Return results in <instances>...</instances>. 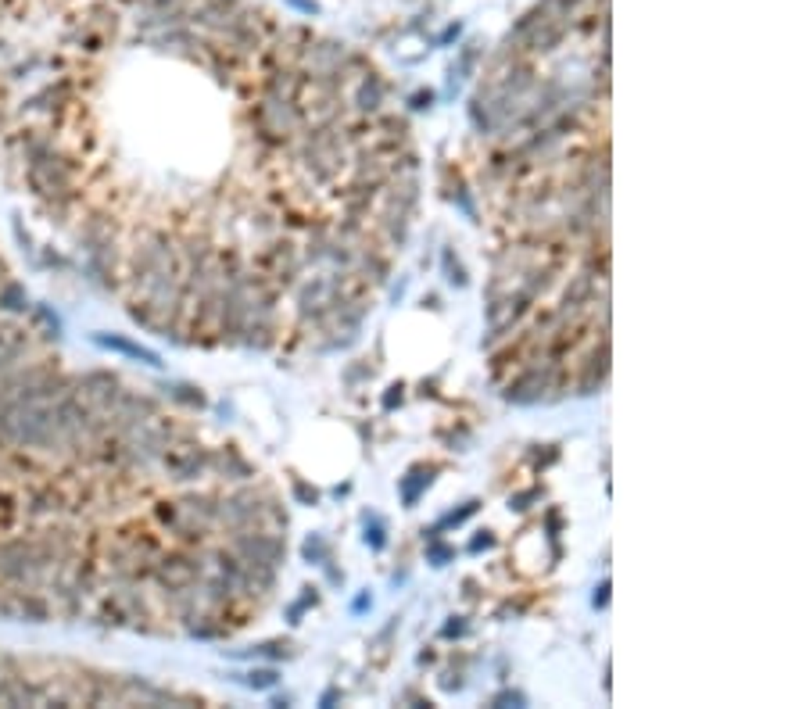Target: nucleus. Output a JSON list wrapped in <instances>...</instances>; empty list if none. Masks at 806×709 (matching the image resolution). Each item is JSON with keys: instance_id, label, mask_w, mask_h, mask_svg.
Returning a JSON list of instances; mask_svg holds the SVG:
<instances>
[{"instance_id": "nucleus-1", "label": "nucleus", "mask_w": 806, "mask_h": 709, "mask_svg": "<svg viewBox=\"0 0 806 709\" xmlns=\"http://www.w3.org/2000/svg\"><path fill=\"white\" fill-rule=\"evenodd\" d=\"M387 79L369 65L352 86H348V112H355V115H380L384 107H387Z\"/></svg>"}, {"instance_id": "nucleus-2", "label": "nucleus", "mask_w": 806, "mask_h": 709, "mask_svg": "<svg viewBox=\"0 0 806 709\" xmlns=\"http://www.w3.org/2000/svg\"><path fill=\"white\" fill-rule=\"evenodd\" d=\"M430 473H434L430 466H413V469H409L405 476L398 480V491H401V502H405L409 509H413V505L420 502V495H423V491H427V487L434 484V476H430Z\"/></svg>"}, {"instance_id": "nucleus-3", "label": "nucleus", "mask_w": 806, "mask_h": 709, "mask_svg": "<svg viewBox=\"0 0 806 709\" xmlns=\"http://www.w3.org/2000/svg\"><path fill=\"white\" fill-rule=\"evenodd\" d=\"M477 509H480V498H470V502H466L463 509H455V512H448L444 520H437V527L423 530V537H427V541H434V537H441V530H451V527H463V523H466V520H470V516H473Z\"/></svg>"}, {"instance_id": "nucleus-4", "label": "nucleus", "mask_w": 806, "mask_h": 709, "mask_svg": "<svg viewBox=\"0 0 806 709\" xmlns=\"http://www.w3.org/2000/svg\"><path fill=\"white\" fill-rule=\"evenodd\" d=\"M477 61H480V43H466L463 50H459V61H455V65H451V72H448V79H451V90L459 86V79L473 76Z\"/></svg>"}, {"instance_id": "nucleus-5", "label": "nucleus", "mask_w": 806, "mask_h": 709, "mask_svg": "<svg viewBox=\"0 0 806 709\" xmlns=\"http://www.w3.org/2000/svg\"><path fill=\"white\" fill-rule=\"evenodd\" d=\"M301 559H305V563H316V566H323V563L330 559V544H326L323 534H309V537H305V544H301Z\"/></svg>"}, {"instance_id": "nucleus-6", "label": "nucleus", "mask_w": 806, "mask_h": 709, "mask_svg": "<svg viewBox=\"0 0 806 709\" xmlns=\"http://www.w3.org/2000/svg\"><path fill=\"white\" fill-rule=\"evenodd\" d=\"M241 681H244L248 688H255V691H269V688L280 684V670H276V667H255V670L244 674Z\"/></svg>"}, {"instance_id": "nucleus-7", "label": "nucleus", "mask_w": 806, "mask_h": 709, "mask_svg": "<svg viewBox=\"0 0 806 709\" xmlns=\"http://www.w3.org/2000/svg\"><path fill=\"white\" fill-rule=\"evenodd\" d=\"M362 541L369 544L373 552H384V549H387V530H384V523H380L376 516H366V534H362Z\"/></svg>"}, {"instance_id": "nucleus-8", "label": "nucleus", "mask_w": 806, "mask_h": 709, "mask_svg": "<svg viewBox=\"0 0 806 709\" xmlns=\"http://www.w3.org/2000/svg\"><path fill=\"white\" fill-rule=\"evenodd\" d=\"M316 602H319V591H316V587H301V598H298L291 609H287V620H291V623H301V613L312 609Z\"/></svg>"}, {"instance_id": "nucleus-9", "label": "nucleus", "mask_w": 806, "mask_h": 709, "mask_svg": "<svg viewBox=\"0 0 806 709\" xmlns=\"http://www.w3.org/2000/svg\"><path fill=\"white\" fill-rule=\"evenodd\" d=\"M251 656H265V660H287V656H294V648L287 645V641H265V645H255Z\"/></svg>"}, {"instance_id": "nucleus-10", "label": "nucleus", "mask_w": 806, "mask_h": 709, "mask_svg": "<svg viewBox=\"0 0 806 709\" xmlns=\"http://www.w3.org/2000/svg\"><path fill=\"white\" fill-rule=\"evenodd\" d=\"M444 276H448V283H455V287H466V283H470L466 269L451 258V251H444Z\"/></svg>"}, {"instance_id": "nucleus-11", "label": "nucleus", "mask_w": 806, "mask_h": 709, "mask_svg": "<svg viewBox=\"0 0 806 709\" xmlns=\"http://www.w3.org/2000/svg\"><path fill=\"white\" fill-rule=\"evenodd\" d=\"M451 556H455V549H451V544H441L437 537H434V541H427V559H430L434 566H444Z\"/></svg>"}, {"instance_id": "nucleus-12", "label": "nucleus", "mask_w": 806, "mask_h": 709, "mask_svg": "<svg viewBox=\"0 0 806 709\" xmlns=\"http://www.w3.org/2000/svg\"><path fill=\"white\" fill-rule=\"evenodd\" d=\"M294 498L301 505H319V491L312 484H305V480H294Z\"/></svg>"}, {"instance_id": "nucleus-13", "label": "nucleus", "mask_w": 806, "mask_h": 709, "mask_svg": "<svg viewBox=\"0 0 806 709\" xmlns=\"http://www.w3.org/2000/svg\"><path fill=\"white\" fill-rule=\"evenodd\" d=\"M541 495V487H531V491H520V495H512L509 498V509H516V512H524V509H531V502Z\"/></svg>"}, {"instance_id": "nucleus-14", "label": "nucleus", "mask_w": 806, "mask_h": 709, "mask_svg": "<svg viewBox=\"0 0 806 709\" xmlns=\"http://www.w3.org/2000/svg\"><path fill=\"white\" fill-rule=\"evenodd\" d=\"M491 705H527V695H524V691L505 688V691H498V695L491 698Z\"/></svg>"}, {"instance_id": "nucleus-15", "label": "nucleus", "mask_w": 806, "mask_h": 709, "mask_svg": "<svg viewBox=\"0 0 806 709\" xmlns=\"http://www.w3.org/2000/svg\"><path fill=\"white\" fill-rule=\"evenodd\" d=\"M409 107L413 112H427V107H434V90H416L409 97Z\"/></svg>"}, {"instance_id": "nucleus-16", "label": "nucleus", "mask_w": 806, "mask_h": 709, "mask_svg": "<svg viewBox=\"0 0 806 709\" xmlns=\"http://www.w3.org/2000/svg\"><path fill=\"white\" fill-rule=\"evenodd\" d=\"M484 549H495V534H491V530H480V534L470 541V552H473V556L484 552Z\"/></svg>"}, {"instance_id": "nucleus-17", "label": "nucleus", "mask_w": 806, "mask_h": 709, "mask_svg": "<svg viewBox=\"0 0 806 709\" xmlns=\"http://www.w3.org/2000/svg\"><path fill=\"white\" fill-rule=\"evenodd\" d=\"M401 398H405V387L401 384H394V387H387V394H384V409L391 412L394 405H401Z\"/></svg>"}, {"instance_id": "nucleus-18", "label": "nucleus", "mask_w": 806, "mask_h": 709, "mask_svg": "<svg viewBox=\"0 0 806 709\" xmlns=\"http://www.w3.org/2000/svg\"><path fill=\"white\" fill-rule=\"evenodd\" d=\"M592 602H595V609H606V606H609V580H602V584L595 587V598H592Z\"/></svg>"}, {"instance_id": "nucleus-19", "label": "nucleus", "mask_w": 806, "mask_h": 709, "mask_svg": "<svg viewBox=\"0 0 806 709\" xmlns=\"http://www.w3.org/2000/svg\"><path fill=\"white\" fill-rule=\"evenodd\" d=\"M455 620H459V616H455ZM466 631H470V627H466L463 620H459V623H444V638H463Z\"/></svg>"}, {"instance_id": "nucleus-20", "label": "nucleus", "mask_w": 806, "mask_h": 709, "mask_svg": "<svg viewBox=\"0 0 806 709\" xmlns=\"http://www.w3.org/2000/svg\"><path fill=\"white\" fill-rule=\"evenodd\" d=\"M287 4H294V8H298V11H305V15H316V11H319L316 0H287Z\"/></svg>"}, {"instance_id": "nucleus-21", "label": "nucleus", "mask_w": 806, "mask_h": 709, "mask_svg": "<svg viewBox=\"0 0 806 709\" xmlns=\"http://www.w3.org/2000/svg\"><path fill=\"white\" fill-rule=\"evenodd\" d=\"M369 606H373V598H369V594H359L355 602H352V609H355V613H366Z\"/></svg>"}, {"instance_id": "nucleus-22", "label": "nucleus", "mask_w": 806, "mask_h": 709, "mask_svg": "<svg viewBox=\"0 0 806 709\" xmlns=\"http://www.w3.org/2000/svg\"><path fill=\"white\" fill-rule=\"evenodd\" d=\"M337 698H340V691H337V688H326V691H323V698H319V705H333Z\"/></svg>"}, {"instance_id": "nucleus-23", "label": "nucleus", "mask_w": 806, "mask_h": 709, "mask_svg": "<svg viewBox=\"0 0 806 709\" xmlns=\"http://www.w3.org/2000/svg\"><path fill=\"white\" fill-rule=\"evenodd\" d=\"M459 33H463V25H459V22H455V25H448V29H444V36H441V43H448V40H455V36H459Z\"/></svg>"}]
</instances>
